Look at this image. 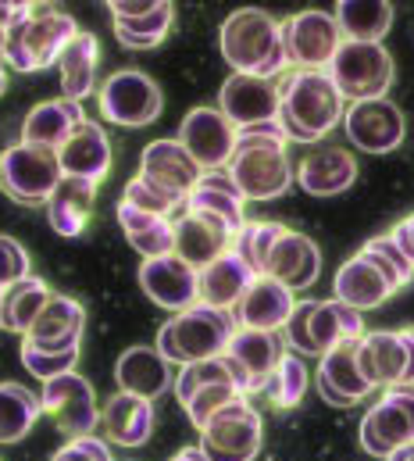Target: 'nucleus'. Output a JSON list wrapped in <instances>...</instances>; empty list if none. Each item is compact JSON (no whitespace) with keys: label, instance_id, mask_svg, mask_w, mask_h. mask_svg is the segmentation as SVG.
Returning <instances> with one entry per match:
<instances>
[{"label":"nucleus","instance_id":"2f4dec72","mask_svg":"<svg viewBox=\"0 0 414 461\" xmlns=\"http://www.w3.org/2000/svg\"><path fill=\"white\" fill-rule=\"evenodd\" d=\"M357 365L372 386H400L408 368V347L400 340V333H390V330L364 333L357 340Z\"/></svg>","mask_w":414,"mask_h":461},{"label":"nucleus","instance_id":"de8ad7c7","mask_svg":"<svg viewBox=\"0 0 414 461\" xmlns=\"http://www.w3.org/2000/svg\"><path fill=\"white\" fill-rule=\"evenodd\" d=\"M122 201H125V204H132V208H140V212L161 215V219H168V215H172V208L179 204V201H172L168 194H161L158 186H150L143 176L129 179V186H125V197H122Z\"/></svg>","mask_w":414,"mask_h":461},{"label":"nucleus","instance_id":"8fccbe9b","mask_svg":"<svg viewBox=\"0 0 414 461\" xmlns=\"http://www.w3.org/2000/svg\"><path fill=\"white\" fill-rule=\"evenodd\" d=\"M50 461H114V458H111V451H107V444H104L101 437L90 433V437L68 440Z\"/></svg>","mask_w":414,"mask_h":461},{"label":"nucleus","instance_id":"a19ab883","mask_svg":"<svg viewBox=\"0 0 414 461\" xmlns=\"http://www.w3.org/2000/svg\"><path fill=\"white\" fill-rule=\"evenodd\" d=\"M286 232V226L279 222H247L243 230L232 236V254L261 279L268 272V258H272V247L279 243V236Z\"/></svg>","mask_w":414,"mask_h":461},{"label":"nucleus","instance_id":"a878e982","mask_svg":"<svg viewBox=\"0 0 414 461\" xmlns=\"http://www.w3.org/2000/svg\"><path fill=\"white\" fill-rule=\"evenodd\" d=\"M114 379L122 393L154 401L172 386V361L158 347H129L114 365Z\"/></svg>","mask_w":414,"mask_h":461},{"label":"nucleus","instance_id":"9b49d317","mask_svg":"<svg viewBox=\"0 0 414 461\" xmlns=\"http://www.w3.org/2000/svg\"><path fill=\"white\" fill-rule=\"evenodd\" d=\"M283 40H286V54L290 65H297V72H325L336 58V50L343 47V32L336 14L328 11H301L290 22H283Z\"/></svg>","mask_w":414,"mask_h":461},{"label":"nucleus","instance_id":"20e7f679","mask_svg":"<svg viewBox=\"0 0 414 461\" xmlns=\"http://www.w3.org/2000/svg\"><path fill=\"white\" fill-rule=\"evenodd\" d=\"M76 36H79V25L68 11L50 4H32L11 29H4L0 58L14 72H40L58 65V58Z\"/></svg>","mask_w":414,"mask_h":461},{"label":"nucleus","instance_id":"2eb2a0df","mask_svg":"<svg viewBox=\"0 0 414 461\" xmlns=\"http://www.w3.org/2000/svg\"><path fill=\"white\" fill-rule=\"evenodd\" d=\"M140 176L183 204L194 194V186L201 183L204 168L194 161V154L179 140H154V143H147V150L140 158Z\"/></svg>","mask_w":414,"mask_h":461},{"label":"nucleus","instance_id":"dca6fc26","mask_svg":"<svg viewBox=\"0 0 414 461\" xmlns=\"http://www.w3.org/2000/svg\"><path fill=\"white\" fill-rule=\"evenodd\" d=\"M140 286L143 294L165 308V312H186L201 301V272L190 268L183 258L165 254V258H147L140 265Z\"/></svg>","mask_w":414,"mask_h":461},{"label":"nucleus","instance_id":"4d7b16f0","mask_svg":"<svg viewBox=\"0 0 414 461\" xmlns=\"http://www.w3.org/2000/svg\"><path fill=\"white\" fill-rule=\"evenodd\" d=\"M0 47H4V29H0Z\"/></svg>","mask_w":414,"mask_h":461},{"label":"nucleus","instance_id":"7ed1b4c3","mask_svg":"<svg viewBox=\"0 0 414 461\" xmlns=\"http://www.w3.org/2000/svg\"><path fill=\"white\" fill-rule=\"evenodd\" d=\"M343 118V94L328 72H293L279 86V125L290 143H321Z\"/></svg>","mask_w":414,"mask_h":461},{"label":"nucleus","instance_id":"5701e85b","mask_svg":"<svg viewBox=\"0 0 414 461\" xmlns=\"http://www.w3.org/2000/svg\"><path fill=\"white\" fill-rule=\"evenodd\" d=\"M243 190L236 186L232 172L229 168H214V172H204L201 183L194 186V194L186 197V212H201V215H211L218 219L225 230L236 232L247 226V215H243Z\"/></svg>","mask_w":414,"mask_h":461},{"label":"nucleus","instance_id":"09e8293b","mask_svg":"<svg viewBox=\"0 0 414 461\" xmlns=\"http://www.w3.org/2000/svg\"><path fill=\"white\" fill-rule=\"evenodd\" d=\"M25 276H29V254H25V247L14 236L0 232V290L11 286V283H18V279H25Z\"/></svg>","mask_w":414,"mask_h":461},{"label":"nucleus","instance_id":"4c0bfd02","mask_svg":"<svg viewBox=\"0 0 414 461\" xmlns=\"http://www.w3.org/2000/svg\"><path fill=\"white\" fill-rule=\"evenodd\" d=\"M339 32L354 43H382L393 25V4L386 0H343L336 4Z\"/></svg>","mask_w":414,"mask_h":461},{"label":"nucleus","instance_id":"e433bc0d","mask_svg":"<svg viewBox=\"0 0 414 461\" xmlns=\"http://www.w3.org/2000/svg\"><path fill=\"white\" fill-rule=\"evenodd\" d=\"M47 301H50V286L36 276H25V279L4 286L0 290V330L25 337Z\"/></svg>","mask_w":414,"mask_h":461},{"label":"nucleus","instance_id":"f03ea898","mask_svg":"<svg viewBox=\"0 0 414 461\" xmlns=\"http://www.w3.org/2000/svg\"><path fill=\"white\" fill-rule=\"evenodd\" d=\"M218 47H221V58L232 65V72H243V76L275 79L290 65L283 25L268 11H261V7L232 11L221 22Z\"/></svg>","mask_w":414,"mask_h":461},{"label":"nucleus","instance_id":"4468645a","mask_svg":"<svg viewBox=\"0 0 414 461\" xmlns=\"http://www.w3.org/2000/svg\"><path fill=\"white\" fill-rule=\"evenodd\" d=\"M343 129H346V140L357 150H364V154H390V150H397L404 143L408 122H404V112L390 97H379V101L350 104L346 118H343Z\"/></svg>","mask_w":414,"mask_h":461},{"label":"nucleus","instance_id":"412c9836","mask_svg":"<svg viewBox=\"0 0 414 461\" xmlns=\"http://www.w3.org/2000/svg\"><path fill=\"white\" fill-rule=\"evenodd\" d=\"M83 326H86V308L68 294H50V301L43 304V312L36 315V322L22 340L43 350H76L83 344Z\"/></svg>","mask_w":414,"mask_h":461},{"label":"nucleus","instance_id":"6e6d98bb","mask_svg":"<svg viewBox=\"0 0 414 461\" xmlns=\"http://www.w3.org/2000/svg\"><path fill=\"white\" fill-rule=\"evenodd\" d=\"M7 90V76H4V58H0V94Z\"/></svg>","mask_w":414,"mask_h":461},{"label":"nucleus","instance_id":"473e14b6","mask_svg":"<svg viewBox=\"0 0 414 461\" xmlns=\"http://www.w3.org/2000/svg\"><path fill=\"white\" fill-rule=\"evenodd\" d=\"M86 122V112L83 104L76 101H43L36 104L29 115H25V125H22V140L25 143H36V147H50V150H61L65 140Z\"/></svg>","mask_w":414,"mask_h":461},{"label":"nucleus","instance_id":"864d4df0","mask_svg":"<svg viewBox=\"0 0 414 461\" xmlns=\"http://www.w3.org/2000/svg\"><path fill=\"white\" fill-rule=\"evenodd\" d=\"M172 461H207V455L201 451V447H183Z\"/></svg>","mask_w":414,"mask_h":461},{"label":"nucleus","instance_id":"a18cd8bd","mask_svg":"<svg viewBox=\"0 0 414 461\" xmlns=\"http://www.w3.org/2000/svg\"><path fill=\"white\" fill-rule=\"evenodd\" d=\"M236 397H247L236 383H207V386L194 390V393L183 401V411L190 415V422H194L197 429H204L207 419H211L214 411H221L229 401H236Z\"/></svg>","mask_w":414,"mask_h":461},{"label":"nucleus","instance_id":"603ef678","mask_svg":"<svg viewBox=\"0 0 414 461\" xmlns=\"http://www.w3.org/2000/svg\"><path fill=\"white\" fill-rule=\"evenodd\" d=\"M400 340H404V347H408V368H404L400 386H414V326L400 330Z\"/></svg>","mask_w":414,"mask_h":461},{"label":"nucleus","instance_id":"393cba45","mask_svg":"<svg viewBox=\"0 0 414 461\" xmlns=\"http://www.w3.org/2000/svg\"><path fill=\"white\" fill-rule=\"evenodd\" d=\"M321 272V254H318V243L304 236V232H293L286 230L279 236V243L272 247V258H268V279L283 283L286 290H308L314 286Z\"/></svg>","mask_w":414,"mask_h":461},{"label":"nucleus","instance_id":"1a4fd4ad","mask_svg":"<svg viewBox=\"0 0 414 461\" xmlns=\"http://www.w3.org/2000/svg\"><path fill=\"white\" fill-rule=\"evenodd\" d=\"M201 451L207 461H254L261 451V415L250 397L229 401L201 429Z\"/></svg>","mask_w":414,"mask_h":461},{"label":"nucleus","instance_id":"a211bd4d","mask_svg":"<svg viewBox=\"0 0 414 461\" xmlns=\"http://www.w3.org/2000/svg\"><path fill=\"white\" fill-rule=\"evenodd\" d=\"M179 143L194 154V161L204 172L229 168L232 150H236V125L221 115L218 108H194L190 115L183 118Z\"/></svg>","mask_w":414,"mask_h":461},{"label":"nucleus","instance_id":"0eeeda50","mask_svg":"<svg viewBox=\"0 0 414 461\" xmlns=\"http://www.w3.org/2000/svg\"><path fill=\"white\" fill-rule=\"evenodd\" d=\"M328 79L336 83V90L343 94V101H379L386 97V90L393 86V54L382 43H354L343 40V47L336 50L332 65L325 68Z\"/></svg>","mask_w":414,"mask_h":461},{"label":"nucleus","instance_id":"f3484780","mask_svg":"<svg viewBox=\"0 0 414 461\" xmlns=\"http://www.w3.org/2000/svg\"><path fill=\"white\" fill-rule=\"evenodd\" d=\"M218 112L236 129H250L279 118V83L261 76L232 72L218 90Z\"/></svg>","mask_w":414,"mask_h":461},{"label":"nucleus","instance_id":"ea45409f","mask_svg":"<svg viewBox=\"0 0 414 461\" xmlns=\"http://www.w3.org/2000/svg\"><path fill=\"white\" fill-rule=\"evenodd\" d=\"M172 18H176V7L168 0H158L147 14L114 18V36L129 50H154L158 43H165V36L172 29Z\"/></svg>","mask_w":414,"mask_h":461},{"label":"nucleus","instance_id":"37998d69","mask_svg":"<svg viewBox=\"0 0 414 461\" xmlns=\"http://www.w3.org/2000/svg\"><path fill=\"white\" fill-rule=\"evenodd\" d=\"M265 393L272 397L275 408H297L308 393V365L297 354H283V361L275 365Z\"/></svg>","mask_w":414,"mask_h":461},{"label":"nucleus","instance_id":"6ab92c4d","mask_svg":"<svg viewBox=\"0 0 414 461\" xmlns=\"http://www.w3.org/2000/svg\"><path fill=\"white\" fill-rule=\"evenodd\" d=\"M375 386L364 379L361 365H357V340H346V344L332 347L328 354H321V365H318V393L325 404H336V408H350V404H361Z\"/></svg>","mask_w":414,"mask_h":461},{"label":"nucleus","instance_id":"79ce46f5","mask_svg":"<svg viewBox=\"0 0 414 461\" xmlns=\"http://www.w3.org/2000/svg\"><path fill=\"white\" fill-rule=\"evenodd\" d=\"M361 254L393 283V290H400V286H408L414 279V261L404 254V247L393 240V232H386V236H375V240H368L364 247H361Z\"/></svg>","mask_w":414,"mask_h":461},{"label":"nucleus","instance_id":"3c124183","mask_svg":"<svg viewBox=\"0 0 414 461\" xmlns=\"http://www.w3.org/2000/svg\"><path fill=\"white\" fill-rule=\"evenodd\" d=\"M393 240L404 247V254L414 261V212L400 222V226H397V230H393Z\"/></svg>","mask_w":414,"mask_h":461},{"label":"nucleus","instance_id":"c85d7f7f","mask_svg":"<svg viewBox=\"0 0 414 461\" xmlns=\"http://www.w3.org/2000/svg\"><path fill=\"white\" fill-rule=\"evenodd\" d=\"M97 204V183L94 179H79V176H61V183L54 186L50 201H47V219L50 230L65 240L83 236V230L90 226Z\"/></svg>","mask_w":414,"mask_h":461},{"label":"nucleus","instance_id":"9d476101","mask_svg":"<svg viewBox=\"0 0 414 461\" xmlns=\"http://www.w3.org/2000/svg\"><path fill=\"white\" fill-rule=\"evenodd\" d=\"M161 108H165L161 86L147 72L125 68L107 76V83L101 86V115L114 125H125V129L150 125L158 122Z\"/></svg>","mask_w":414,"mask_h":461},{"label":"nucleus","instance_id":"b1692460","mask_svg":"<svg viewBox=\"0 0 414 461\" xmlns=\"http://www.w3.org/2000/svg\"><path fill=\"white\" fill-rule=\"evenodd\" d=\"M357 179V161L343 147H314L297 165V183L310 197H336Z\"/></svg>","mask_w":414,"mask_h":461},{"label":"nucleus","instance_id":"39448f33","mask_svg":"<svg viewBox=\"0 0 414 461\" xmlns=\"http://www.w3.org/2000/svg\"><path fill=\"white\" fill-rule=\"evenodd\" d=\"M239 333V322L229 308H211V304H194L186 312H179L176 319H168L158 330V350L172 361V365H197L207 357L225 354L232 337Z\"/></svg>","mask_w":414,"mask_h":461},{"label":"nucleus","instance_id":"6e6552de","mask_svg":"<svg viewBox=\"0 0 414 461\" xmlns=\"http://www.w3.org/2000/svg\"><path fill=\"white\" fill-rule=\"evenodd\" d=\"M61 161L58 150L50 147H36V143H11L0 154V190L14 201V204H47L54 186L61 183Z\"/></svg>","mask_w":414,"mask_h":461},{"label":"nucleus","instance_id":"72a5a7b5","mask_svg":"<svg viewBox=\"0 0 414 461\" xmlns=\"http://www.w3.org/2000/svg\"><path fill=\"white\" fill-rule=\"evenodd\" d=\"M97 61H101V43L94 32H83L65 47V54L58 58V72H61V94L65 101L83 104V97L94 94L97 86Z\"/></svg>","mask_w":414,"mask_h":461},{"label":"nucleus","instance_id":"5fc2aeb1","mask_svg":"<svg viewBox=\"0 0 414 461\" xmlns=\"http://www.w3.org/2000/svg\"><path fill=\"white\" fill-rule=\"evenodd\" d=\"M386 461H414V444H408V447H400V451H393Z\"/></svg>","mask_w":414,"mask_h":461},{"label":"nucleus","instance_id":"ddd939ff","mask_svg":"<svg viewBox=\"0 0 414 461\" xmlns=\"http://www.w3.org/2000/svg\"><path fill=\"white\" fill-rule=\"evenodd\" d=\"M43 411L54 419V426L61 433H68L72 440L76 437H90L97 426H101V408H97V393H94V383L83 379L76 368L43 383Z\"/></svg>","mask_w":414,"mask_h":461},{"label":"nucleus","instance_id":"423d86ee","mask_svg":"<svg viewBox=\"0 0 414 461\" xmlns=\"http://www.w3.org/2000/svg\"><path fill=\"white\" fill-rule=\"evenodd\" d=\"M283 333H286V347H293L297 354L321 357L332 347L364 337V312H357L336 297L332 301H304L293 308Z\"/></svg>","mask_w":414,"mask_h":461},{"label":"nucleus","instance_id":"c9c22d12","mask_svg":"<svg viewBox=\"0 0 414 461\" xmlns=\"http://www.w3.org/2000/svg\"><path fill=\"white\" fill-rule=\"evenodd\" d=\"M257 276L232 254L225 250L218 261H211L204 272H201V304L211 308H236V301L247 294V286L254 283Z\"/></svg>","mask_w":414,"mask_h":461},{"label":"nucleus","instance_id":"c756f323","mask_svg":"<svg viewBox=\"0 0 414 461\" xmlns=\"http://www.w3.org/2000/svg\"><path fill=\"white\" fill-rule=\"evenodd\" d=\"M332 290H336V301H343V304H350V308H357V312L382 308V304L397 294L393 283H390L361 250H357L350 261H343V268L336 272Z\"/></svg>","mask_w":414,"mask_h":461},{"label":"nucleus","instance_id":"bb28decb","mask_svg":"<svg viewBox=\"0 0 414 461\" xmlns=\"http://www.w3.org/2000/svg\"><path fill=\"white\" fill-rule=\"evenodd\" d=\"M104 437L118 447H143L154 433V404L136 393H114L101 408Z\"/></svg>","mask_w":414,"mask_h":461},{"label":"nucleus","instance_id":"4be33fe9","mask_svg":"<svg viewBox=\"0 0 414 461\" xmlns=\"http://www.w3.org/2000/svg\"><path fill=\"white\" fill-rule=\"evenodd\" d=\"M297 308V297L293 290H286L283 283L261 276L247 286V294L236 301V322L239 330H265V333H275L290 322Z\"/></svg>","mask_w":414,"mask_h":461},{"label":"nucleus","instance_id":"cd10ccee","mask_svg":"<svg viewBox=\"0 0 414 461\" xmlns=\"http://www.w3.org/2000/svg\"><path fill=\"white\" fill-rule=\"evenodd\" d=\"M229 247H232V232L225 230L218 219H211V215L186 212L176 222V258H183L197 272H204L207 265L218 261Z\"/></svg>","mask_w":414,"mask_h":461},{"label":"nucleus","instance_id":"aec40b11","mask_svg":"<svg viewBox=\"0 0 414 461\" xmlns=\"http://www.w3.org/2000/svg\"><path fill=\"white\" fill-rule=\"evenodd\" d=\"M283 344L275 333H265V330H239L232 337V344L225 350V357L236 365L239 379H243V393H261L268 390V379L275 372V365L283 361Z\"/></svg>","mask_w":414,"mask_h":461},{"label":"nucleus","instance_id":"7c9ffc66","mask_svg":"<svg viewBox=\"0 0 414 461\" xmlns=\"http://www.w3.org/2000/svg\"><path fill=\"white\" fill-rule=\"evenodd\" d=\"M58 161H61V172L65 176H79V179H94L101 183L111 168V140L97 122H83L68 140L65 147L58 150Z\"/></svg>","mask_w":414,"mask_h":461},{"label":"nucleus","instance_id":"c03bdc74","mask_svg":"<svg viewBox=\"0 0 414 461\" xmlns=\"http://www.w3.org/2000/svg\"><path fill=\"white\" fill-rule=\"evenodd\" d=\"M207 383H236V386L243 390V379H239L236 365H232L225 354H218V357H207V361H197V365H186V368L176 375V397H179V404H183L194 390L207 386Z\"/></svg>","mask_w":414,"mask_h":461},{"label":"nucleus","instance_id":"58836bf2","mask_svg":"<svg viewBox=\"0 0 414 461\" xmlns=\"http://www.w3.org/2000/svg\"><path fill=\"white\" fill-rule=\"evenodd\" d=\"M43 415V401L22 383H0V444H18Z\"/></svg>","mask_w":414,"mask_h":461},{"label":"nucleus","instance_id":"f257e3e1","mask_svg":"<svg viewBox=\"0 0 414 461\" xmlns=\"http://www.w3.org/2000/svg\"><path fill=\"white\" fill-rule=\"evenodd\" d=\"M286 143L290 140L279 118L250 129H236V150H232L229 172L247 201H275L290 190L293 168H290Z\"/></svg>","mask_w":414,"mask_h":461},{"label":"nucleus","instance_id":"f8f14e48","mask_svg":"<svg viewBox=\"0 0 414 461\" xmlns=\"http://www.w3.org/2000/svg\"><path fill=\"white\" fill-rule=\"evenodd\" d=\"M408 444H414V386H390L361 422V447L372 458H390Z\"/></svg>","mask_w":414,"mask_h":461},{"label":"nucleus","instance_id":"f704fd0d","mask_svg":"<svg viewBox=\"0 0 414 461\" xmlns=\"http://www.w3.org/2000/svg\"><path fill=\"white\" fill-rule=\"evenodd\" d=\"M118 226L125 232L129 247L140 250L143 258L176 254V222H168L161 215H150V212H140V208L118 201Z\"/></svg>","mask_w":414,"mask_h":461},{"label":"nucleus","instance_id":"49530a36","mask_svg":"<svg viewBox=\"0 0 414 461\" xmlns=\"http://www.w3.org/2000/svg\"><path fill=\"white\" fill-rule=\"evenodd\" d=\"M18 354H22V365L29 368V375H36V379H43V383H50V379L72 372L76 361H79V347H76V350H43V347H32L29 340H22Z\"/></svg>","mask_w":414,"mask_h":461}]
</instances>
